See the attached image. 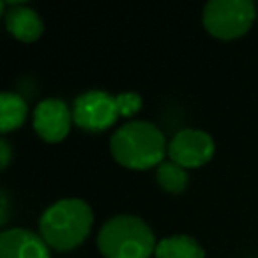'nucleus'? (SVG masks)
<instances>
[{
    "label": "nucleus",
    "mask_w": 258,
    "mask_h": 258,
    "mask_svg": "<svg viewBox=\"0 0 258 258\" xmlns=\"http://www.w3.org/2000/svg\"><path fill=\"white\" fill-rule=\"evenodd\" d=\"M110 151L113 158L127 168H151L165 156V135L152 122H127L113 133Z\"/></svg>",
    "instance_id": "1"
},
{
    "label": "nucleus",
    "mask_w": 258,
    "mask_h": 258,
    "mask_svg": "<svg viewBox=\"0 0 258 258\" xmlns=\"http://www.w3.org/2000/svg\"><path fill=\"white\" fill-rule=\"evenodd\" d=\"M92 219V209L87 202L64 198L48 207L41 216V235L55 249H71L89 235Z\"/></svg>",
    "instance_id": "2"
},
{
    "label": "nucleus",
    "mask_w": 258,
    "mask_h": 258,
    "mask_svg": "<svg viewBox=\"0 0 258 258\" xmlns=\"http://www.w3.org/2000/svg\"><path fill=\"white\" fill-rule=\"evenodd\" d=\"M97 246L106 258H149L158 244L144 219L120 214L103 225L97 235Z\"/></svg>",
    "instance_id": "3"
},
{
    "label": "nucleus",
    "mask_w": 258,
    "mask_h": 258,
    "mask_svg": "<svg viewBox=\"0 0 258 258\" xmlns=\"http://www.w3.org/2000/svg\"><path fill=\"white\" fill-rule=\"evenodd\" d=\"M256 18L251 0H211L204 9V23L216 37L232 39L249 30Z\"/></svg>",
    "instance_id": "4"
},
{
    "label": "nucleus",
    "mask_w": 258,
    "mask_h": 258,
    "mask_svg": "<svg viewBox=\"0 0 258 258\" xmlns=\"http://www.w3.org/2000/svg\"><path fill=\"white\" fill-rule=\"evenodd\" d=\"M120 115V104L117 96H110L104 90H89L76 97L75 108H73V117L80 127L97 131V129H106L111 125Z\"/></svg>",
    "instance_id": "5"
},
{
    "label": "nucleus",
    "mask_w": 258,
    "mask_h": 258,
    "mask_svg": "<svg viewBox=\"0 0 258 258\" xmlns=\"http://www.w3.org/2000/svg\"><path fill=\"white\" fill-rule=\"evenodd\" d=\"M168 154L173 163L184 168H195L207 163L214 154V140L202 129H182L172 138Z\"/></svg>",
    "instance_id": "6"
},
{
    "label": "nucleus",
    "mask_w": 258,
    "mask_h": 258,
    "mask_svg": "<svg viewBox=\"0 0 258 258\" xmlns=\"http://www.w3.org/2000/svg\"><path fill=\"white\" fill-rule=\"evenodd\" d=\"M69 124V106L57 97L43 99L34 111V127L46 142H60L68 135Z\"/></svg>",
    "instance_id": "7"
},
{
    "label": "nucleus",
    "mask_w": 258,
    "mask_h": 258,
    "mask_svg": "<svg viewBox=\"0 0 258 258\" xmlns=\"http://www.w3.org/2000/svg\"><path fill=\"white\" fill-rule=\"evenodd\" d=\"M0 258H50L46 240L25 228L0 233Z\"/></svg>",
    "instance_id": "8"
},
{
    "label": "nucleus",
    "mask_w": 258,
    "mask_h": 258,
    "mask_svg": "<svg viewBox=\"0 0 258 258\" xmlns=\"http://www.w3.org/2000/svg\"><path fill=\"white\" fill-rule=\"evenodd\" d=\"M6 27L15 37L22 41H34L43 34V20L34 9L16 6L6 13Z\"/></svg>",
    "instance_id": "9"
},
{
    "label": "nucleus",
    "mask_w": 258,
    "mask_h": 258,
    "mask_svg": "<svg viewBox=\"0 0 258 258\" xmlns=\"http://www.w3.org/2000/svg\"><path fill=\"white\" fill-rule=\"evenodd\" d=\"M204 247L189 235L165 237L156 246V258H204Z\"/></svg>",
    "instance_id": "10"
},
{
    "label": "nucleus",
    "mask_w": 258,
    "mask_h": 258,
    "mask_svg": "<svg viewBox=\"0 0 258 258\" xmlns=\"http://www.w3.org/2000/svg\"><path fill=\"white\" fill-rule=\"evenodd\" d=\"M27 117V103L15 92L0 94V131H11L23 124Z\"/></svg>",
    "instance_id": "11"
},
{
    "label": "nucleus",
    "mask_w": 258,
    "mask_h": 258,
    "mask_svg": "<svg viewBox=\"0 0 258 258\" xmlns=\"http://www.w3.org/2000/svg\"><path fill=\"white\" fill-rule=\"evenodd\" d=\"M156 177H158V182L161 184L163 189L172 191V193H179L184 187L187 186V172L184 170V166L177 165L173 161H166L161 163L158 166V172H156Z\"/></svg>",
    "instance_id": "12"
},
{
    "label": "nucleus",
    "mask_w": 258,
    "mask_h": 258,
    "mask_svg": "<svg viewBox=\"0 0 258 258\" xmlns=\"http://www.w3.org/2000/svg\"><path fill=\"white\" fill-rule=\"evenodd\" d=\"M118 104H120V115H133L140 110L142 97L137 92H124L118 94Z\"/></svg>",
    "instance_id": "13"
},
{
    "label": "nucleus",
    "mask_w": 258,
    "mask_h": 258,
    "mask_svg": "<svg viewBox=\"0 0 258 258\" xmlns=\"http://www.w3.org/2000/svg\"><path fill=\"white\" fill-rule=\"evenodd\" d=\"M9 158H11V149H9L8 140L2 138V140H0V165H2V168L8 166Z\"/></svg>",
    "instance_id": "14"
}]
</instances>
